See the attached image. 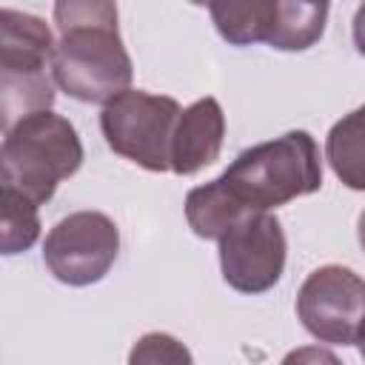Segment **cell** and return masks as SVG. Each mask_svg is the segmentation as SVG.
<instances>
[{
    "label": "cell",
    "mask_w": 365,
    "mask_h": 365,
    "mask_svg": "<svg viewBox=\"0 0 365 365\" xmlns=\"http://www.w3.org/2000/svg\"><path fill=\"white\" fill-rule=\"evenodd\" d=\"M83 165L77 128L51 108L31 111L3 128L0 185H11L37 205L48 202L57 185Z\"/></svg>",
    "instance_id": "1"
},
{
    "label": "cell",
    "mask_w": 365,
    "mask_h": 365,
    "mask_svg": "<svg viewBox=\"0 0 365 365\" xmlns=\"http://www.w3.org/2000/svg\"><path fill=\"white\" fill-rule=\"evenodd\" d=\"M222 279L240 294L271 291L285 271V231L271 211L242 214L220 240Z\"/></svg>",
    "instance_id": "8"
},
{
    "label": "cell",
    "mask_w": 365,
    "mask_h": 365,
    "mask_svg": "<svg viewBox=\"0 0 365 365\" xmlns=\"http://www.w3.org/2000/svg\"><path fill=\"white\" fill-rule=\"evenodd\" d=\"M356 237H359V245L365 251V211L359 214V222H356Z\"/></svg>",
    "instance_id": "18"
},
{
    "label": "cell",
    "mask_w": 365,
    "mask_h": 365,
    "mask_svg": "<svg viewBox=\"0 0 365 365\" xmlns=\"http://www.w3.org/2000/svg\"><path fill=\"white\" fill-rule=\"evenodd\" d=\"M131 362H191V354L171 334H145L128 354Z\"/></svg>",
    "instance_id": "16"
},
{
    "label": "cell",
    "mask_w": 365,
    "mask_h": 365,
    "mask_svg": "<svg viewBox=\"0 0 365 365\" xmlns=\"http://www.w3.org/2000/svg\"><path fill=\"white\" fill-rule=\"evenodd\" d=\"M0 202H3V231H0L3 254L11 257L29 251L40 237L37 202L11 185H0Z\"/></svg>",
    "instance_id": "14"
},
{
    "label": "cell",
    "mask_w": 365,
    "mask_h": 365,
    "mask_svg": "<svg viewBox=\"0 0 365 365\" xmlns=\"http://www.w3.org/2000/svg\"><path fill=\"white\" fill-rule=\"evenodd\" d=\"M282 0H211V23L231 46L271 43Z\"/></svg>",
    "instance_id": "10"
},
{
    "label": "cell",
    "mask_w": 365,
    "mask_h": 365,
    "mask_svg": "<svg viewBox=\"0 0 365 365\" xmlns=\"http://www.w3.org/2000/svg\"><path fill=\"white\" fill-rule=\"evenodd\" d=\"M180 111L174 97L128 88L103 106L100 128L114 154L145 171H171V137Z\"/></svg>",
    "instance_id": "5"
},
{
    "label": "cell",
    "mask_w": 365,
    "mask_h": 365,
    "mask_svg": "<svg viewBox=\"0 0 365 365\" xmlns=\"http://www.w3.org/2000/svg\"><path fill=\"white\" fill-rule=\"evenodd\" d=\"M54 83L80 103H108L131 88L134 66L120 26H83L63 31L51 60Z\"/></svg>",
    "instance_id": "4"
},
{
    "label": "cell",
    "mask_w": 365,
    "mask_h": 365,
    "mask_svg": "<svg viewBox=\"0 0 365 365\" xmlns=\"http://www.w3.org/2000/svg\"><path fill=\"white\" fill-rule=\"evenodd\" d=\"M319 3H328V0H319Z\"/></svg>",
    "instance_id": "21"
},
{
    "label": "cell",
    "mask_w": 365,
    "mask_h": 365,
    "mask_svg": "<svg viewBox=\"0 0 365 365\" xmlns=\"http://www.w3.org/2000/svg\"><path fill=\"white\" fill-rule=\"evenodd\" d=\"M222 185L248 208L271 211L322 185V163L317 140L302 131H285L268 143L251 145L220 174Z\"/></svg>",
    "instance_id": "2"
},
{
    "label": "cell",
    "mask_w": 365,
    "mask_h": 365,
    "mask_svg": "<svg viewBox=\"0 0 365 365\" xmlns=\"http://www.w3.org/2000/svg\"><path fill=\"white\" fill-rule=\"evenodd\" d=\"M57 31L83 26H117V0H54Z\"/></svg>",
    "instance_id": "15"
},
{
    "label": "cell",
    "mask_w": 365,
    "mask_h": 365,
    "mask_svg": "<svg viewBox=\"0 0 365 365\" xmlns=\"http://www.w3.org/2000/svg\"><path fill=\"white\" fill-rule=\"evenodd\" d=\"M354 46H356V51L365 57V3L356 9V14H354Z\"/></svg>",
    "instance_id": "17"
},
{
    "label": "cell",
    "mask_w": 365,
    "mask_h": 365,
    "mask_svg": "<svg viewBox=\"0 0 365 365\" xmlns=\"http://www.w3.org/2000/svg\"><path fill=\"white\" fill-rule=\"evenodd\" d=\"M356 348H359V356L365 359V331H362V336H359V342H356Z\"/></svg>",
    "instance_id": "19"
},
{
    "label": "cell",
    "mask_w": 365,
    "mask_h": 365,
    "mask_svg": "<svg viewBox=\"0 0 365 365\" xmlns=\"http://www.w3.org/2000/svg\"><path fill=\"white\" fill-rule=\"evenodd\" d=\"M325 160L351 191H365V103L336 120L325 137Z\"/></svg>",
    "instance_id": "11"
},
{
    "label": "cell",
    "mask_w": 365,
    "mask_h": 365,
    "mask_svg": "<svg viewBox=\"0 0 365 365\" xmlns=\"http://www.w3.org/2000/svg\"><path fill=\"white\" fill-rule=\"evenodd\" d=\"M325 23H328V3L282 0L279 23H277V31L268 46L277 51H305L322 40Z\"/></svg>",
    "instance_id": "13"
},
{
    "label": "cell",
    "mask_w": 365,
    "mask_h": 365,
    "mask_svg": "<svg viewBox=\"0 0 365 365\" xmlns=\"http://www.w3.org/2000/svg\"><path fill=\"white\" fill-rule=\"evenodd\" d=\"M188 3H194V6H208L211 0H188Z\"/></svg>",
    "instance_id": "20"
},
{
    "label": "cell",
    "mask_w": 365,
    "mask_h": 365,
    "mask_svg": "<svg viewBox=\"0 0 365 365\" xmlns=\"http://www.w3.org/2000/svg\"><path fill=\"white\" fill-rule=\"evenodd\" d=\"M302 328L325 345H356L365 331V279L345 265H322L297 294Z\"/></svg>",
    "instance_id": "6"
},
{
    "label": "cell",
    "mask_w": 365,
    "mask_h": 365,
    "mask_svg": "<svg viewBox=\"0 0 365 365\" xmlns=\"http://www.w3.org/2000/svg\"><path fill=\"white\" fill-rule=\"evenodd\" d=\"M225 140V114L217 97H202L180 111L171 137V171L191 177L211 165Z\"/></svg>",
    "instance_id": "9"
},
{
    "label": "cell",
    "mask_w": 365,
    "mask_h": 365,
    "mask_svg": "<svg viewBox=\"0 0 365 365\" xmlns=\"http://www.w3.org/2000/svg\"><path fill=\"white\" fill-rule=\"evenodd\" d=\"M54 34L43 17L17 9L0 11V111L3 128L54 106Z\"/></svg>",
    "instance_id": "3"
},
{
    "label": "cell",
    "mask_w": 365,
    "mask_h": 365,
    "mask_svg": "<svg viewBox=\"0 0 365 365\" xmlns=\"http://www.w3.org/2000/svg\"><path fill=\"white\" fill-rule=\"evenodd\" d=\"M242 214H248V208L222 185L220 177L191 188L185 197V220L202 240H220Z\"/></svg>",
    "instance_id": "12"
},
{
    "label": "cell",
    "mask_w": 365,
    "mask_h": 365,
    "mask_svg": "<svg viewBox=\"0 0 365 365\" xmlns=\"http://www.w3.org/2000/svg\"><path fill=\"white\" fill-rule=\"evenodd\" d=\"M120 254V231L100 211H74L54 222L43 242V262L54 279L83 288L100 282Z\"/></svg>",
    "instance_id": "7"
}]
</instances>
